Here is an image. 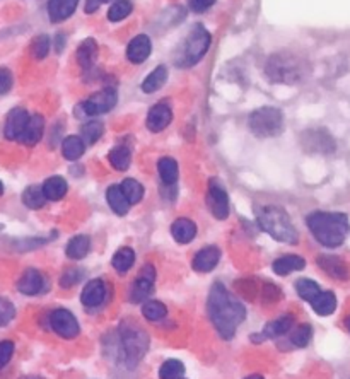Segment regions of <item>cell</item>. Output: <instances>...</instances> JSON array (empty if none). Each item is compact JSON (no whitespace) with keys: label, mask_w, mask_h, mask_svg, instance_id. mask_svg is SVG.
Segmentation results:
<instances>
[{"label":"cell","mask_w":350,"mask_h":379,"mask_svg":"<svg viewBox=\"0 0 350 379\" xmlns=\"http://www.w3.org/2000/svg\"><path fill=\"white\" fill-rule=\"evenodd\" d=\"M209 316L212 321L214 328L224 340H231L236 335L239 325L245 321L246 309L231 292L227 291L226 285L217 282L212 285L209 292Z\"/></svg>","instance_id":"obj_1"},{"label":"cell","mask_w":350,"mask_h":379,"mask_svg":"<svg viewBox=\"0 0 350 379\" xmlns=\"http://www.w3.org/2000/svg\"><path fill=\"white\" fill-rule=\"evenodd\" d=\"M306 224L314 239L327 248L344 245L350 229L349 217L340 212H313L306 219Z\"/></svg>","instance_id":"obj_2"},{"label":"cell","mask_w":350,"mask_h":379,"mask_svg":"<svg viewBox=\"0 0 350 379\" xmlns=\"http://www.w3.org/2000/svg\"><path fill=\"white\" fill-rule=\"evenodd\" d=\"M256 221L258 226L275 241L287 243V245H298L299 234L292 224L291 217L282 207L265 205L256 210Z\"/></svg>","instance_id":"obj_3"},{"label":"cell","mask_w":350,"mask_h":379,"mask_svg":"<svg viewBox=\"0 0 350 379\" xmlns=\"http://www.w3.org/2000/svg\"><path fill=\"white\" fill-rule=\"evenodd\" d=\"M120 347L123 350V360L128 367H134L144 359L149 350V335L138 325L125 320L120 323Z\"/></svg>","instance_id":"obj_4"},{"label":"cell","mask_w":350,"mask_h":379,"mask_svg":"<svg viewBox=\"0 0 350 379\" xmlns=\"http://www.w3.org/2000/svg\"><path fill=\"white\" fill-rule=\"evenodd\" d=\"M249 130L260 139L277 137L284 130V114L274 106H263L255 110L248 118Z\"/></svg>","instance_id":"obj_5"},{"label":"cell","mask_w":350,"mask_h":379,"mask_svg":"<svg viewBox=\"0 0 350 379\" xmlns=\"http://www.w3.org/2000/svg\"><path fill=\"white\" fill-rule=\"evenodd\" d=\"M210 41H212V37H210L209 31L203 26H200V24H196L194 30L190 31V34H188L187 41H185L183 65H196L207 55V52H209Z\"/></svg>","instance_id":"obj_6"},{"label":"cell","mask_w":350,"mask_h":379,"mask_svg":"<svg viewBox=\"0 0 350 379\" xmlns=\"http://www.w3.org/2000/svg\"><path fill=\"white\" fill-rule=\"evenodd\" d=\"M267 74H269V77L275 82H280V84L287 82V84H292V82H296L301 77V69H299L298 60L291 59V57L275 55L274 59L269 60Z\"/></svg>","instance_id":"obj_7"},{"label":"cell","mask_w":350,"mask_h":379,"mask_svg":"<svg viewBox=\"0 0 350 379\" xmlns=\"http://www.w3.org/2000/svg\"><path fill=\"white\" fill-rule=\"evenodd\" d=\"M50 327L59 337L67 338V340H72V338H76L81 334L77 318L69 309H63V307H59V309H55L50 314Z\"/></svg>","instance_id":"obj_8"},{"label":"cell","mask_w":350,"mask_h":379,"mask_svg":"<svg viewBox=\"0 0 350 379\" xmlns=\"http://www.w3.org/2000/svg\"><path fill=\"white\" fill-rule=\"evenodd\" d=\"M207 203L216 219L224 221L229 217V196L223 185L217 180L209 181V193H207Z\"/></svg>","instance_id":"obj_9"},{"label":"cell","mask_w":350,"mask_h":379,"mask_svg":"<svg viewBox=\"0 0 350 379\" xmlns=\"http://www.w3.org/2000/svg\"><path fill=\"white\" fill-rule=\"evenodd\" d=\"M116 101L118 96L113 89H103V91L92 94L89 99H85V101L82 103L81 108L84 110V113L89 114V116H96V114L112 112V110L115 108Z\"/></svg>","instance_id":"obj_10"},{"label":"cell","mask_w":350,"mask_h":379,"mask_svg":"<svg viewBox=\"0 0 350 379\" xmlns=\"http://www.w3.org/2000/svg\"><path fill=\"white\" fill-rule=\"evenodd\" d=\"M156 280V270L152 265H145L135 278L134 285L130 289V301L132 303H142L151 296L152 289H154Z\"/></svg>","instance_id":"obj_11"},{"label":"cell","mask_w":350,"mask_h":379,"mask_svg":"<svg viewBox=\"0 0 350 379\" xmlns=\"http://www.w3.org/2000/svg\"><path fill=\"white\" fill-rule=\"evenodd\" d=\"M171 121H173V110H171V106L167 103H157V105L149 110L145 125H147L151 132L159 134V132L166 130L169 127Z\"/></svg>","instance_id":"obj_12"},{"label":"cell","mask_w":350,"mask_h":379,"mask_svg":"<svg viewBox=\"0 0 350 379\" xmlns=\"http://www.w3.org/2000/svg\"><path fill=\"white\" fill-rule=\"evenodd\" d=\"M17 289L24 296H38L45 292L46 278L37 268H28L17 282Z\"/></svg>","instance_id":"obj_13"},{"label":"cell","mask_w":350,"mask_h":379,"mask_svg":"<svg viewBox=\"0 0 350 379\" xmlns=\"http://www.w3.org/2000/svg\"><path fill=\"white\" fill-rule=\"evenodd\" d=\"M30 118V113L24 108H14L7 114L6 127H3V135H6L7 141H19Z\"/></svg>","instance_id":"obj_14"},{"label":"cell","mask_w":350,"mask_h":379,"mask_svg":"<svg viewBox=\"0 0 350 379\" xmlns=\"http://www.w3.org/2000/svg\"><path fill=\"white\" fill-rule=\"evenodd\" d=\"M106 298V285L101 278L89 280L81 292V303L85 307H98L105 303Z\"/></svg>","instance_id":"obj_15"},{"label":"cell","mask_w":350,"mask_h":379,"mask_svg":"<svg viewBox=\"0 0 350 379\" xmlns=\"http://www.w3.org/2000/svg\"><path fill=\"white\" fill-rule=\"evenodd\" d=\"M152 52V41L147 34H138L128 43L127 46V59L132 63H142L149 59Z\"/></svg>","instance_id":"obj_16"},{"label":"cell","mask_w":350,"mask_h":379,"mask_svg":"<svg viewBox=\"0 0 350 379\" xmlns=\"http://www.w3.org/2000/svg\"><path fill=\"white\" fill-rule=\"evenodd\" d=\"M220 260V249L217 246H205L194 258V268L200 274H209L217 267Z\"/></svg>","instance_id":"obj_17"},{"label":"cell","mask_w":350,"mask_h":379,"mask_svg":"<svg viewBox=\"0 0 350 379\" xmlns=\"http://www.w3.org/2000/svg\"><path fill=\"white\" fill-rule=\"evenodd\" d=\"M79 0H50L48 16L52 23H62L76 12Z\"/></svg>","instance_id":"obj_18"},{"label":"cell","mask_w":350,"mask_h":379,"mask_svg":"<svg viewBox=\"0 0 350 379\" xmlns=\"http://www.w3.org/2000/svg\"><path fill=\"white\" fill-rule=\"evenodd\" d=\"M43 130H45V120L41 114H33L28 121L26 128H24L23 135L19 137V142L24 145H37L43 137Z\"/></svg>","instance_id":"obj_19"},{"label":"cell","mask_w":350,"mask_h":379,"mask_svg":"<svg viewBox=\"0 0 350 379\" xmlns=\"http://www.w3.org/2000/svg\"><path fill=\"white\" fill-rule=\"evenodd\" d=\"M171 234H173L174 241L180 243V245H188L195 239L196 236V226L194 221L187 219V217H181L176 219L171 226Z\"/></svg>","instance_id":"obj_20"},{"label":"cell","mask_w":350,"mask_h":379,"mask_svg":"<svg viewBox=\"0 0 350 379\" xmlns=\"http://www.w3.org/2000/svg\"><path fill=\"white\" fill-rule=\"evenodd\" d=\"M106 202H108V205L112 207V210L116 216L123 217L127 216L128 210H130V202H128L127 196L123 195L120 185H113V187L106 190Z\"/></svg>","instance_id":"obj_21"},{"label":"cell","mask_w":350,"mask_h":379,"mask_svg":"<svg viewBox=\"0 0 350 379\" xmlns=\"http://www.w3.org/2000/svg\"><path fill=\"white\" fill-rule=\"evenodd\" d=\"M98 59V43L96 39L88 38L77 48V62L84 70H89Z\"/></svg>","instance_id":"obj_22"},{"label":"cell","mask_w":350,"mask_h":379,"mask_svg":"<svg viewBox=\"0 0 350 379\" xmlns=\"http://www.w3.org/2000/svg\"><path fill=\"white\" fill-rule=\"evenodd\" d=\"M292 325H294V316H292V314H284V316L270 321V323L263 328L262 340L263 338H278L282 337V335L289 334Z\"/></svg>","instance_id":"obj_23"},{"label":"cell","mask_w":350,"mask_h":379,"mask_svg":"<svg viewBox=\"0 0 350 379\" xmlns=\"http://www.w3.org/2000/svg\"><path fill=\"white\" fill-rule=\"evenodd\" d=\"M306 267V262L302 256H298V255H285V256H280V258H277L274 262V272L277 275H289L292 274V272H299L302 270V268Z\"/></svg>","instance_id":"obj_24"},{"label":"cell","mask_w":350,"mask_h":379,"mask_svg":"<svg viewBox=\"0 0 350 379\" xmlns=\"http://www.w3.org/2000/svg\"><path fill=\"white\" fill-rule=\"evenodd\" d=\"M318 265L323 268L328 275L338 278V280H347L349 278V268L337 256H321L318 258Z\"/></svg>","instance_id":"obj_25"},{"label":"cell","mask_w":350,"mask_h":379,"mask_svg":"<svg viewBox=\"0 0 350 379\" xmlns=\"http://www.w3.org/2000/svg\"><path fill=\"white\" fill-rule=\"evenodd\" d=\"M41 187L46 200H50V202H59V200H62L63 196L67 195V190H69V187H67V181L63 180L62 176L48 178Z\"/></svg>","instance_id":"obj_26"},{"label":"cell","mask_w":350,"mask_h":379,"mask_svg":"<svg viewBox=\"0 0 350 379\" xmlns=\"http://www.w3.org/2000/svg\"><path fill=\"white\" fill-rule=\"evenodd\" d=\"M309 304H311L313 311L316 314H320V316H330L337 309V298H335L333 292L321 291Z\"/></svg>","instance_id":"obj_27"},{"label":"cell","mask_w":350,"mask_h":379,"mask_svg":"<svg viewBox=\"0 0 350 379\" xmlns=\"http://www.w3.org/2000/svg\"><path fill=\"white\" fill-rule=\"evenodd\" d=\"M89 249H91V239H89V236L81 234L74 236V238L70 239L69 245H67L65 248V253L70 260H82L85 258Z\"/></svg>","instance_id":"obj_28"},{"label":"cell","mask_w":350,"mask_h":379,"mask_svg":"<svg viewBox=\"0 0 350 379\" xmlns=\"http://www.w3.org/2000/svg\"><path fill=\"white\" fill-rule=\"evenodd\" d=\"M166 81H167L166 67L164 65L156 67V69L144 79V82H142V91H144L145 94H152V92L159 91V89L166 84Z\"/></svg>","instance_id":"obj_29"},{"label":"cell","mask_w":350,"mask_h":379,"mask_svg":"<svg viewBox=\"0 0 350 379\" xmlns=\"http://www.w3.org/2000/svg\"><path fill=\"white\" fill-rule=\"evenodd\" d=\"M159 178L164 185H174L178 181V163L173 157H163L157 163Z\"/></svg>","instance_id":"obj_30"},{"label":"cell","mask_w":350,"mask_h":379,"mask_svg":"<svg viewBox=\"0 0 350 379\" xmlns=\"http://www.w3.org/2000/svg\"><path fill=\"white\" fill-rule=\"evenodd\" d=\"M134 263H135V252L132 248H128V246L118 249L112 260V265L118 274H127V272L134 267Z\"/></svg>","instance_id":"obj_31"},{"label":"cell","mask_w":350,"mask_h":379,"mask_svg":"<svg viewBox=\"0 0 350 379\" xmlns=\"http://www.w3.org/2000/svg\"><path fill=\"white\" fill-rule=\"evenodd\" d=\"M84 149L85 142L82 141V137H77V135H69L62 142V154L67 161H77L84 154Z\"/></svg>","instance_id":"obj_32"},{"label":"cell","mask_w":350,"mask_h":379,"mask_svg":"<svg viewBox=\"0 0 350 379\" xmlns=\"http://www.w3.org/2000/svg\"><path fill=\"white\" fill-rule=\"evenodd\" d=\"M110 163L115 167L116 171H127L130 167L132 163V152L127 145H116L115 149H112L110 152Z\"/></svg>","instance_id":"obj_33"},{"label":"cell","mask_w":350,"mask_h":379,"mask_svg":"<svg viewBox=\"0 0 350 379\" xmlns=\"http://www.w3.org/2000/svg\"><path fill=\"white\" fill-rule=\"evenodd\" d=\"M121 192L127 196V200L130 202V205H135V203L141 202L144 198V187L138 183L137 180H132V178H127V180L121 181Z\"/></svg>","instance_id":"obj_34"},{"label":"cell","mask_w":350,"mask_h":379,"mask_svg":"<svg viewBox=\"0 0 350 379\" xmlns=\"http://www.w3.org/2000/svg\"><path fill=\"white\" fill-rule=\"evenodd\" d=\"M23 203L30 209H41L46 203V196L43 193V187H38V185H33V187H28L23 193Z\"/></svg>","instance_id":"obj_35"},{"label":"cell","mask_w":350,"mask_h":379,"mask_svg":"<svg viewBox=\"0 0 350 379\" xmlns=\"http://www.w3.org/2000/svg\"><path fill=\"white\" fill-rule=\"evenodd\" d=\"M185 376V366L181 360L169 359L159 367V379H181Z\"/></svg>","instance_id":"obj_36"},{"label":"cell","mask_w":350,"mask_h":379,"mask_svg":"<svg viewBox=\"0 0 350 379\" xmlns=\"http://www.w3.org/2000/svg\"><path fill=\"white\" fill-rule=\"evenodd\" d=\"M296 291H298L299 298H302L305 301L311 303L313 299L320 294L321 289L314 280H309V278H299V280L296 282Z\"/></svg>","instance_id":"obj_37"},{"label":"cell","mask_w":350,"mask_h":379,"mask_svg":"<svg viewBox=\"0 0 350 379\" xmlns=\"http://www.w3.org/2000/svg\"><path fill=\"white\" fill-rule=\"evenodd\" d=\"M142 314L149 321H161L166 318L167 307L159 301H145L142 306Z\"/></svg>","instance_id":"obj_38"},{"label":"cell","mask_w":350,"mask_h":379,"mask_svg":"<svg viewBox=\"0 0 350 379\" xmlns=\"http://www.w3.org/2000/svg\"><path fill=\"white\" fill-rule=\"evenodd\" d=\"M103 132H105V125H103L101 121H88V123L82 127V141L88 142V144H96V142L103 137Z\"/></svg>","instance_id":"obj_39"},{"label":"cell","mask_w":350,"mask_h":379,"mask_svg":"<svg viewBox=\"0 0 350 379\" xmlns=\"http://www.w3.org/2000/svg\"><path fill=\"white\" fill-rule=\"evenodd\" d=\"M132 6L130 0H118V2L113 3L108 10V19L112 23H118V21H123L125 17H128L132 14Z\"/></svg>","instance_id":"obj_40"},{"label":"cell","mask_w":350,"mask_h":379,"mask_svg":"<svg viewBox=\"0 0 350 379\" xmlns=\"http://www.w3.org/2000/svg\"><path fill=\"white\" fill-rule=\"evenodd\" d=\"M313 338V328L309 325H301L294 334L291 335V343L298 349H305V347L309 345Z\"/></svg>","instance_id":"obj_41"},{"label":"cell","mask_w":350,"mask_h":379,"mask_svg":"<svg viewBox=\"0 0 350 379\" xmlns=\"http://www.w3.org/2000/svg\"><path fill=\"white\" fill-rule=\"evenodd\" d=\"M31 53H33L34 59H45L50 53V38L46 34H39V37L34 38L33 45H31Z\"/></svg>","instance_id":"obj_42"},{"label":"cell","mask_w":350,"mask_h":379,"mask_svg":"<svg viewBox=\"0 0 350 379\" xmlns=\"http://www.w3.org/2000/svg\"><path fill=\"white\" fill-rule=\"evenodd\" d=\"M16 316V307L9 299L0 298V327H6Z\"/></svg>","instance_id":"obj_43"},{"label":"cell","mask_w":350,"mask_h":379,"mask_svg":"<svg viewBox=\"0 0 350 379\" xmlns=\"http://www.w3.org/2000/svg\"><path fill=\"white\" fill-rule=\"evenodd\" d=\"M14 356V343L10 340L0 342V371L9 364V360Z\"/></svg>","instance_id":"obj_44"},{"label":"cell","mask_w":350,"mask_h":379,"mask_svg":"<svg viewBox=\"0 0 350 379\" xmlns=\"http://www.w3.org/2000/svg\"><path fill=\"white\" fill-rule=\"evenodd\" d=\"M81 277H82V272L70 268V270H67L65 274L62 275V278H60V285H62L63 289H69L72 287V285H76L77 282L81 280Z\"/></svg>","instance_id":"obj_45"},{"label":"cell","mask_w":350,"mask_h":379,"mask_svg":"<svg viewBox=\"0 0 350 379\" xmlns=\"http://www.w3.org/2000/svg\"><path fill=\"white\" fill-rule=\"evenodd\" d=\"M12 74H10L9 69H0V96L7 94L12 88Z\"/></svg>","instance_id":"obj_46"},{"label":"cell","mask_w":350,"mask_h":379,"mask_svg":"<svg viewBox=\"0 0 350 379\" xmlns=\"http://www.w3.org/2000/svg\"><path fill=\"white\" fill-rule=\"evenodd\" d=\"M214 2H216V0H188V6H190V9L195 10V12H203V10H207L209 7H212Z\"/></svg>","instance_id":"obj_47"},{"label":"cell","mask_w":350,"mask_h":379,"mask_svg":"<svg viewBox=\"0 0 350 379\" xmlns=\"http://www.w3.org/2000/svg\"><path fill=\"white\" fill-rule=\"evenodd\" d=\"M101 0H85V7H84V10L88 14H92V12H96V10L99 9V6H101Z\"/></svg>","instance_id":"obj_48"},{"label":"cell","mask_w":350,"mask_h":379,"mask_svg":"<svg viewBox=\"0 0 350 379\" xmlns=\"http://www.w3.org/2000/svg\"><path fill=\"white\" fill-rule=\"evenodd\" d=\"M63 39H65V37H63V34H56V38H55V41H56V52H62Z\"/></svg>","instance_id":"obj_49"},{"label":"cell","mask_w":350,"mask_h":379,"mask_svg":"<svg viewBox=\"0 0 350 379\" xmlns=\"http://www.w3.org/2000/svg\"><path fill=\"white\" fill-rule=\"evenodd\" d=\"M245 379H263V376H260V374H251V376H248Z\"/></svg>","instance_id":"obj_50"},{"label":"cell","mask_w":350,"mask_h":379,"mask_svg":"<svg viewBox=\"0 0 350 379\" xmlns=\"http://www.w3.org/2000/svg\"><path fill=\"white\" fill-rule=\"evenodd\" d=\"M345 328H347V330L350 331V316L345 318Z\"/></svg>","instance_id":"obj_51"},{"label":"cell","mask_w":350,"mask_h":379,"mask_svg":"<svg viewBox=\"0 0 350 379\" xmlns=\"http://www.w3.org/2000/svg\"><path fill=\"white\" fill-rule=\"evenodd\" d=\"M21 379H43V378H39V376H24V378H21Z\"/></svg>","instance_id":"obj_52"},{"label":"cell","mask_w":350,"mask_h":379,"mask_svg":"<svg viewBox=\"0 0 350 379\" xmlns=\"http://www.w3.org/2000/svg\"><path fill=\"white\" fill-rule=\"evenodd\" d=\"M3 193V185H2V181H0V195H2Z\"/></svg>","instance_id":"obj_53"},{"label":"cell","mask_w":350,"mask_h":379,"mask_svg":"<svg viewBox=\"0 0 350 379\" xmlns=\"http://www.w3.org/2000/svg\"><path fill=\"white\" fill-rule=\"evenodd\" d=\"M101 2H112V0H101Z\"/></svg>","instance_id":"obj_54"},{"label":"cell","mask_w":350,"mask_h":379,"mask_svg":"<svg viewBox=\"0 0 350 379\" xmlns=\"http://www.w3.org/2000/svg\"><path fill=\"white\" fill-rule=\"evenodd\" d=\"M181 379H183V378H181Z\"/></svg>","instance_id":"obj_55"}]
</instances>
